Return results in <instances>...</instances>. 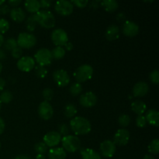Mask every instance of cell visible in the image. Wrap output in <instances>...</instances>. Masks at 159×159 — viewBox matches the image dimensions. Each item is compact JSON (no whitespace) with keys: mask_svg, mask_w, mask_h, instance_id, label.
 Instances as JSON below:
<instances>
[{"mask_svg":"<svg viewBox=\"0 0 159 159\" xmlns=\"http://www.w3.org/2000/svg\"><path fill=\"white\" fill-rule=\"evenodd\" d=\"M70 128L76 135H85L91 131L92 125L86 118L75 116L70 121Z\"/></svg>","mask_w":159,"mask_h":159,"instance_id":"obj_1","label":"cell"},{"mask_svg":"<svg viewBox=\"0 0 159 159\" xmlns=\"http://www.w3.org/2000/svg\"><path fill=\"white\" fill-rule=\"evenodd\" d=\"M37 24L46 29H51L55 26V17L51 11L40 10L34 14Z\"/></svg>","mask_w":159,"mask_h":159,"instance_id":"obj_2","label":"cell"},{"mask_svg":"<svg viewBox=\"0 0 159 159\" xmlns=\"http://www.w3.org/2000/svg\"><path fill=\"white\" fill-rule=\"evenodd\" d=\"M62 148L65 152L74 153L81 148V141L77 136L67 135L61 138Z\"/></svg>","mask_w":159,"mask_h":159,"instance_id":"obj_3","label":"cell"},{"mask_svg":"<svg viewBox=\"0 0 159 159\" xmlns=\"http://www.w3.org/2000/svg\"><path fill=\"white\" fill-rule=\"evenodd\" d=\"M93 75V68L89 65H82L76 68L74 71V77L77 82H85L92 79Z\"/></svg>","mask_w":159,"mask_h":159,"instance_id":"obj_4","label":"cell"},{"mask_svg":"<svg viewBox=\"0 0 159 159\" xmlns=\"http://www.w3.org/2000/svg\"><path fill=\"white\" fill-rule=\"evenodd\" d=\"M17 45L22 49H30L34 47L37 43V38L35 35L31 33H20L17 37Z\"/></svg>","mask_w":159,"mask_h":159,"instance_id":"obj_5","label":"cell"},{"mask_svg":"<svg viewBox=\"0 0 159 159\" xmlns=\"http://www.w3.org/2000/svg\"><path fill=\"white\" fill-rule=\"evenodd\" d=\"M52 55L51 52L48 48H40L34 54V61L37 62V65L41 66H48L51 64L52 61Z\"/></svg>","mask_w":159,"mask_h":159,"instance_id":"obj_6","label":"cell"},{"mask_svg":"<svg viewBox=\"0 0 159 159\" xmlns=\"http://www.w3.org/2000/svg\"><path fill=\"white\" fill-rule=\"evenodd\" d=\"M54 10L57 14L63 16L71 15L74 10V6L71 1L68 0H59L54 4Z\"/></svg>","mask_w":159,"mask_h":159,"instance_id":"obj_7","label":"cell"},{"mask_svg":"<svg viewBox=\"0 0 159 159\" xmlns=\"http://www.w3.org/2000/svg\"><path fill=\"white\" fill-rule=\"evenodd\" d=\"M51 38L56 47H63L68 42V34L65 30L61 28H57L52 31Z\"/></svg>","mask_w":159,"mask_h":159,"instance_id":"obj_8","label":"cell"},{"mask_svg":"<svg viewBox=\"0 0 159 159\" xmlns=\"http://www.w3.org/2000/svg\"><path fill=\"white\" fill-rule=\"evenodd\" d=\"M53 79L56 85L59 87L67 86L70 82L69 75L64 69H58L54 71Z\"/></svg>","mask_w":159,"mask_h":159,"instance_id":"obj_9","label":"cell"},{"mask_svg":"<svg viewBox=\"0 0 159 159\" xmlns=\"http://www.w3.org/2000/svg\"><path fill=\"white\" fill-rule=\"evenodd\" d=\"M37 112L40 117L44 120H51L54 116V109L51 103L47 101H43L40 102L37 109Z\"/></svg>","mask_w":159,"mask_h":159,"instance_id":"obj_10","label":"cell"},{"mask_svg":"<svg viewBox=\"0 0 159 159\" xmlns=\"http://www.w3.org/2000/svg\"><path fill=\"white\" fill-rule=\"evenodd\" d=\"M97 96L93 92H86L80 96L79 103L85 108H91L97 103Z\"/></svg>","mask_w":159,"mask_h":159,"instance_id":"obj_11","label":"cell"},{"mask_svg":"<svg viewBox=\"0 0 159 159\" xmlns=\"http://www.w3.org/2000/svg\"><path fill=\"white\" fill-rule=\"evenodd\" d=\"M16 66L20 71L29 72V71H32L35 67V61L30 56H24L19 59Z\"/></svg>","mask_w":159,"mask_h":159,"instance_id":"obj_12","label":"cell"},{"mask_svg":"<svg viewBox=\"0 0 159 159\" xmlns=\"http://www.w3.org/2000/svg\"><path fill=\"white\" fill-rule=\"evenodd\" d=\"M99 150H100L101 155L105 158H111L114 155L116 152V148L113 141L110 140H106L102 141L99 146Z\"/></svg>","mask_w":159,"mask_h":159,"instance_id":"obj_13","label":"cell"},{"mask_svg":"<svg viewBox=\"0 0 159 159\" xmlns=\"http://www.w3.org/2000/svg\"><path fill=\"white\" fill-rule=\"evenodd\" d=\"M130 140V132L125 128H120L115 133L113 142L115 145L124 146Z\"/></svg>","mask_w":159,"mask_h":159,"instance_id":"obj_14","label":"cell"},{"mask_svg":"<svg viewBox=\"0 0 159 159\" xmlns=\"http://www.w3.org/2000/svg\"><path fill=\"white\" fill-rule=\"evenodd\" d=\"M43 142L48 148H54L57 146L61 141V136L57 131H51L47 133L43 136Z\"/></svg>","mask_w":159,"mask_h":159,"instance_id":"obj_15","label":"cell"},{"mask_svg":"<svg viewBox=\"0 0 159 159\" xmlns=\"http://www.w3.org/2000/svg\"><path fill=\"white\" fill-rule=\"evenodd\" d=\"M123 34L128 37H134L139 33V26L136 23L127 20L124 23L122 28Z\"/></svg>","mask_w":159,"mask_h":159,"instance_id":"obj_16","label":"cell"},{"mask_svg":"<svg viewBox=\"0 0 159 159\" xmlns=\"http://www.w3.org/2000/svg\"><path fill=\"white\" fill-rule=\"evenodd\" d=\"M149 91V85L145 82H138L134 85L132 93L134 97H143Z\"/></svg>","mask_w":159,"mask_h":159,"instance_id":"obj_17","label":"cell"},{"mask_svg":"<svg viewBox=\"0 0 159 159\" xmlns=\"http://www.w3.org/2000/svg\"><path fill=\"white\" fill-rule=\"evenodd\" d=\"M145 119L147 123H148L150 125L154 126V127H158L159 124V113L157 110L155 109H151L148 110L146 113Z\"/></svg>","mask_w":159,"mask_h":159,"instance_id":"obj_18","label":"cell"},{"mask_svg":"<svg viewBox=\"0 0 159 159\" xmlns=\"http://www.w3.org/2000/svg\"><path fill=\"white\" fill-rule=\"evenodd\" d=\"M9 15L12 20L16 23H21L26 19V13L24 10L20 7L12 8V9H10Z\"/></svg>","mask_w":159,"mask_h":159,"instance_id":"obj_19","label":"cell"},{"mask_svg":"<svg viewBox=\"0 0 159 159\" xmlns=\"http://www.w3.org/2000/svg\"><path fill=\"white\" fill-rule=\"evenodd\" d=\"M106 38L109 41H113L119 38L120 37V28L115 24H112L107 27L105 33Z\"/></svg>","mask_w":159,"mask_h":159,"instance_id":"obj_20","label":"cell"},{"mask_svg":"<svg viewBox=\"0 0 159 159\" xmlns=\"http://www.w3.org/2000/svg\"><path fill=\"white\" fill-rule=\"evenodd\" d=\"M66 152L63 148H51L48 152V159H65Z\"/></svg>","mask_w":159,"mask_h":159,"instance_id":"obj_21","label":"cell"},{"mask_svg":"<svg viewBox=\"0 0 159 159\" xmlns=\"http://www.w3.org/2000/svg\"><path fill=\"white\" fill-rule=\"evenodd\" d=\"M82 159H102L100 154L91 148H82L80 151Z\"/></svg>","mask_w":159,"mask_h":159,"instance_id":"obj_22","label":"cell"},{"mask_svg":"<svg viewBox=\"0 0 159 159\" xmlns=\"http://www.w3.org/2000/svg\"><path fill=\"white\" fill-rule=\"evenodd\" d=\"M131 110L132 111L134 112L135 113L139 116V115H143L147 110V105L145 102L141 100L134 101L131 103Z\"/></svg>","mask_w":159,"mask_h":159,"instance_id":"obj_23","label":"cell"},{"mask_svg":"<svg viewBox=\"0 0 159 159\" xmlns=\"http://www.w3.org/2000/svg\"><path fill=\"white\" fill-rule=\"evenodd\" d=\"M24 7L26 11L30 13H34L40 11V2L37 0H26L24 2Z\"/></svg>","mask_w":159,"mask_h":159,"instance_id":"obj_24","label":"cell"},{"mask_svg":"<svg viewBox=\"0 0 159 159\" xmlns=\"http://www.w3.org/2000/svg\"><path fill=\"white\" fill-rule=\"evenodd\" d=\"M101 6L109 12H113L116 11L119 7V3L115 0H103L101 1Z\"/></svg>","mask_w":159,"mask_h":159,"instance_id":"obj_25","label":"cell"},{"mask_svg":"<svg viewBox=\"0 0 159 159\" xmlns=\"http://www.w3.org/2000/svg\"><path fill=\"white\" fill-rule=\"evenodd\" d=\"M77 113V108L72 103L67 104L64 109V114L67 118H73Z\"/></svg>","mask_w":159,"mask_h":159,"instance_id":"obj_26","label":"cell"},{"mask_svg":"<svg viewBox=\"0 0 159 159\" xmlns=\"http://www.w3.org/2000/svg\"><path fill=\"white\" fill-rule=\"evenodd\" d=\"M51 52V55H52V58L56 59V60H60L62 59L65 56L66 54V51L63 47H55Z\"/></svg>","mask_w":159,"mask_h":159,"instance_id":"obj_27","label":"cell"},{"mask_svg":"<svg viewBox=\"0 0 159 159\" xmlns=\"http://www.w3.org/2000/svg\"><path fill=\"white\" fill-rule=\"evenodd\" d=\"M12 99H13L12 93L9 90H4L0 94V102H1V103L2 102L6 104L9 103L12 100Z\"/></svg>","mask_w":159,"mask_h":159,"instance_id":"obj_28","label":"cell"},{"mask_svg":"<svg viewBox=\"0 0 159 159\" xmlns=\"http://www.w3.org/2000/svg\"><path fill=\"white\" fill-rule=\"evenodd\" d=\"M148 152L152 155H158L159 152V140L158 139H154L151 141L150 144H148Z\"/></svg>","mask_w":159,"mask_h":159,"instance_id":"obj_29","label":"cell"},{"mask_svg":"<svg viewBox=\"0 0 159 159\" xmlns=\"http://www.w3.org/2000/svg\"><path fill=\"white\" fill-rule=\"evenodd\" d=\"M69 92L71 96H77L80 95L82 92V85L79 82H75L70 86Z\"/></svg>","mask_w":159,"mask_h":159,"instance_id":"obj_30","label":"cell"},{"mask_svg":"<svg viewBox=\"0 0 159 159\" xmlns=\"http://www.w3.org/2000/svg\"><path fill=\"white\" fill-rule=\"evenodd\" d=\"M34 71H35L36 75L40 79H43V78L46 77V75H48V69L46 68V67L41 66V65H35L34 67Z\"/></svg>","mask_w":159,"mask_h":159,"instance_id":"obj_31","label":"cell"},{"mask_svg":"<svg viewBox=\"0 0 159 159\" xmlns=\"http://www.w3.org/2000/svg\"><path fill=\"white\" fill-rule=\"evenodd\" d=\"M3 45H4L5 50H6V51H12L14 48H16V47H18V45H17L16 40L14 38H12H12L7 39L6 41H4Z\"/></svg>","mask_w":159,"mask_h":159,"instance_id":"obj_32","label":"cell"},{"mask_svg":"<svg viewBox=\"0 0 159 159\" xmlns=\"http://www.w3.org/2000/svg\"><path fill=\"white\" fill-rule=\"evenodd\" d=\"M130 116L127 114H121L118 117V123L121 127H127L130 124Z\"/></svg>","mask_w":159,"mask_h":159,"instance_id":"obj_33","label":"cell"},{"mask_svg":"<svg viewBox=\"0 0 159 159\" xmlns=\"http://www.w3.org/2000/svg\"><path fill=\"white\" fill-rule=\"evenodd\" d=\"M37 23H36L35 20H34V15H31L26 19V29L30 32H33V31L35 30L36 27H37Z\"/></svg>","mask_w":159,"mask_h":159,"instance_id":"obj_34","label":"cell"},{"mask_svg":"<svg viewBox=\"0 0 159 159\" xmlns=\"http://www.w3.org/2000/svg\"><path fill=\"white\" fill-rule=\"evenodd\" d=\"M34 151L37 155H44L48 151V146L43 142H38L34 146Z\"/></svg>","mask_w":159,"mask_h":159,"instance_id":"obj_35","label":"cell"},{"mask_svg":"<svg viewBox=\"0 0 159 159\" xmlns=\"http://www.w3.org/2000/svg\"><path fill=\"white\" fill-rule=\"evenodd\" d=\"M54 94V91L51 88H45L42 92V96H43L44 101H47V102H49L53 99Z\"/></svg>","mask_w":159,"mask_h":159,"instance_id":"obj_36","label":"cell"},{"mask_svg":"<svg viewBox=\"0 0 159 159\" xmlns=\"http://www.w3.org/2000/svg\"><path fill=\"white\" fill-rule=\"evenodd\" d=\"M9 29V23L6 19H0V34H5Z\"/></svg>","mask_w":159,"mask_h":159,"instance_id":"obj_37","label":"cell"},{"mask_svg":"<svg viewBox=\"0 0 159 159\" xmlns=\"http://www.w3.org/2000/svg\"><path fill=\"white\" fill-rule=\"evenodd\" d=\"M149 79L150 81L153 84L158 85L159 83V71L158 70H154L149 75Z\"/></svg>","mask_w":159,"mask_h":159,"instance_id":"obj_38","label":"cell"},{"mask_svg":"<svg viewBox=\"0 0 159 159\" xmlns=\"http://www.w3.org/2000/svg\"><path fill=\"white\" fill-rule=\"evenodd\" d=\"M136 125L137 127L140 128H143L147 125V121H146L145 116L144 115H139L136 118Z\"/></svg>","mask_w":159,"mask_h":159,"instance_id":"obj_39","label":"cell"},{"mask_svg":"<svg viewBox=\"0 0 159 159\" xmlns=\"http://www.w3.org/2000/svg\"><path fill=\"white\" fill-rule=\"evenodd\" d=\"M58 130H59L58 133L60 134V135L61 137L62 136L65 137V136H67V135H69L70 129L65 124H61V125L58 127Z\"/></svg>","mask_w":159,"mask_h":159,"instance_id":"obj_40","label":"cell"},{"mask_svg":"<svg viewBox=\"0 0 159 159\" xmlns=\"http://www.w3.org/2000/svg\"><path fill=\"white\" fill-rule=\"evenodd\" d=\"M11 54H12V57L15 59L21 58L23 56V49L20 48V47H16L11 51Z\"/></svg>","mask_w":159,"mask_h":159,"instance_id":"obj_41","label":"cell"},{"mask_svg":"<svg viewBox=\"0 0 159 159\" xmlns=\"http://www.w3.org/2000/svg\"><path fill=\"white\" fill-rule=\"evenodd\" d=\"M71 2L72 3L73 6H77L78 8H81V9L85 8L89 4L88 0H72Z\"/></svg>","mask_w":159,"mask_h":159,"instance_id":"obj_42","label":"cell"},{"mask_svg":"<svg viewBox=\"0 0 159 159\" xmlns=\"http://www.w3.org/2000/svg\"><path fill=\"white\" fill-rule=\"evenodd\" d=\"M39 2H40V8L44 9L43 10H46L47 9H49L51 6V5H52V1L51 0H40V1H39Z\"/></svg>","mask_w":159,"mask_h":159,"instance_id":"obj_43","label":"cell"},{"mask_svg":"<svg viewBox=\"0 0 159 159\" xmlns=\"http://www.w3.org/2000/svg\"><path fill=\"white\" fill-rule=\"evenodd\" d=\"M10 12V8L8 4H2L0 6V14H3V15H6L8 12Z\"/></svg>","mask_w":159,"mask_h":159,"instance_id":"obj_44","label":"cell"},{"mask_svg":"<svg viewBox=\"0 0 159 159\" xmlns=\"http://www.w3.org/2000/svg\"><path fill=\"white\" fill-rule=\"evenodd\" d=\"M21 2V0H9V1H8V5L12 6V7L16 8L17 7V6H20V4Z\"/></svg>","mask_w":159,"mask_h":159,"instance_id":"obj_45","label":"cell"},{"mask_svg":"<svg viewBox=\"0 0 159 159\" xmlns=\"http://www.w3.org/2000/svg\"><path fill=\"white\" fill-rule=\"evenodd\" d=\"M90 8H93V9H98L99 6H101V1H99V0H94V1H92L89 4Z\"/></svg>","mask_w":159,"mask_h":159,"instance_id":"obj_46","label":"cell"},{"mask_svg":"<svg viewBox=\"0 0 159 159\" xmlns=\"http://www.w3.org/2000/svg\"><path fill=\"white\" fill-rule=\"evenodd\" d=\"M5 127H6V124H5L4 120H3L2 118L0 116V135L4 132Z\"/></svg>","mask_w":159,"mask_h":159,"instance_id":"obj_47","label":"cell"},{"mask_svg":"<svg viewBox=\"0 0 159 159\" xmlns=\"http://www.w3.org/2000/svg\"><path fill=\"white\" fill-rule=\"evenodd\" d=\"M116 19H117L118 22H120V23H122V22L125 21L126 16H125V15L123 13V12H120V13H119L117 15V16H116Z\"/></svg>","mask_w":159,"mask_h":159,"instance_id":"obj_48","label":"cell"},{"mask_svg":"<svg viewBox=\"0 0 159 159\" xmlns=\"http://www.w3.org/2000/svg\"><path fill=\"white\" fill-rule=\"evenodd\" d=\"M14 159H33V158L26 155H18V156L16 157Z\"/></svg>","mask_w":159,"mask_h":159,"instance_id":"obj_49","label":"cell"},{"mask_svg":"<svg viewBox=\"0 0 159 159\" xmlns=\"http://www.w3.org/2000/svg\"><path fill=\"white\" fill-rule=\"evenodd\" d=\"M65 51H71V50H72L73 48V45L72 43H70V42H68V43H66V44L65 45Z\"/></svg>","mask_w":159,"mask_h":159,"instance_id":"obj_50","label":"cell"},{"mask_svg":"<svg viewBox=\"0 0 159 159\" xmlns=\"http://www.w3.org/2000/svg\"><path fill=\"white\" fill-rule=\"evenodd\" d=\"M5 85H6V82L3 79L0 78V92L2 91L3 89H4Z\"/></svg>","mask_w":159,"mask_h":159,"instance_id":"obj_51","label":"cell"},{"mask_svg":"<svg viewBox=\"0 0 159 159\" xmlns=\"http://www.w3.org/2000/svg\"><path fill=\"white\" fill-rule=\"evenodd\" d=\"M6 52L4 51V50L0 48V60L6 58Z\"/></svg>","mask_w":159,"mask_h":159,"instance_id":"obj_52","label":"cell"},{"mask_svg":"<svg viewBox=\"0 0 159 159\" xmlns=\"http://www.w3.org/2000/svg\"><path fill=\"white\" fill-rule=\"evenodd\" d=\"M4 43V37H3L2 34H0V47L2 46Z\"/></svg>","mask_w":159,"mask_h":159,"instance_id":"obj_53","label":"cell"},{"mask_svg":"<svg viewBox=\"0 0 159 159\" xmlns=\"http://www.w3.org/2000/svg\"><path fill=\"white\" fill-rule=\"evenodd\" d=\"M36 159H46L44 155H37Z\"/></svg>","mask_w":159,"mask_h":159,"instance_id":"obj_54","label":"cell"},{"mask_svg":"<svg viewBox=\"0 0 159 159\" xmlns=\"http://www.w3.org/2000/svg\"><path fill=\"white\" fill-rule=\"evenodd\" d=\"M143 159H155V158H154L152 155H144V157L143 158Z\"/></svg>","mask_w":159,"mask_h":159,"instance_id":"obj_55","label":"cell"},{"mask_svg":"<svg viewBox=\"0 0 159 159\" xmlns=\"http://www.w3.org/2000/svg\"><path fill=\"white\" fill-rule=\"evenodd\" d=\"M2 64L0 61V73L2 72Z\"/></svg>","mask_w":159,"mask_h":159,"instance_id":"obj_56","label":"cell"},{"mask_svg":"<svg viewBox=\"0 0 159 159\" xmlns=\"http://www.w3.org/2000/svg\"><path fill=\"white\" fill-rule=\"evenodd\" d=\"M4 3H5L4 0H0V6H1L2 4H4Z\"/></svg>","mask_w":159,"mask_h":159,"instance_id":"obj_57","label":"cell"},{"mask_svg":"<svg viewBox=\"0 0 159 159\" xmlns=\"http://www.w3.org/2000/svg\"><path fill=\"white\" fill-rule=\"evenodd\" d=\"M1 108H2V103L1 102H0V110H1Z\"/></svg>","mask_w":159,"mask_h":159,"instance_id":"obj_58","label":"cell"},{"mask_svg":"<svg viewBox=\"0 0 159 159\" xmlns=\"http://www.w3.org/2000/svg\"><path fill=\"white\" fill-rule=\"evenodd\" d=\"M0 149H1V143H0Z\"/></svg>","mask_w":159,"mask_h":159,"instance_id":"obj_59","label":"cell"}]
</instances>
